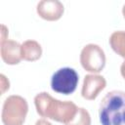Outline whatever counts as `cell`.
I'll return each mask as SVG.
<instances>
[{"instance_id": "1", "label": "cell", "mask_w": 125, "mask_h": 125, "mask_svg": "<svg viewBox=\"0 0 125 125\" xmlns=\"http://www.w3.org/2000/svg\"><path fill=\"white\" fill-rule=\"evenodd\" d=\"M37 113L43 118H49L64 125L70 122L77 113L78 106L71 101H60L47 92H41L34 98Z\"/></svg>"}, {"instance_id": "2", "label": "cell", "mask_w": 125, "mask_h": 125, "mask_svg": "<svg viewBox=\"0 0 125 125\" xmlns=\"http://www.w3.org/2000/svg\"><path fill=\"white\" fill-rule=\"evenodd\" d=\"M99 117L102 125H125V92H108L100 104Z\"/></svg>"}, {"instance_id": "3", "label": "cell", "mask_w": 125, "mask_h": 125, "mask_svg": "<svg viewBox=\"0 0 125 125\" xmlns=\"http://www.w3.org/2000/svg\"><path fill=\"white\" fill-rule=\"evenodd\" d=\"M28 112V104L24 98L11 95L4 101L1 118L4 125H22Z\"/></svg>"}, {"instance_id": "4", "label": "cell", "mask_w": 125, "mask_h": 125, "mask_svg": "<svg viewBox=\"0 0 125 125\" xmlns=\"http://www.w3.org/2000/svg\"><path fill=\"white\" fill-rule=\"evenodd\" d=\"M82 67L93 74L101 72L105 66V55L104 50L97 44H87L80 53Z\"/></svg>"}, {"instance_id": "5", "label": "cell", "mask_w": 125, "mask_h": 125, "mask_svg": "<svg viewBox=\"0 0 125 125\" xmlns=\"http://www.w3.org/2000/svg\"><path fill=\"white\" fill-rule=\"evenodd\" d=\"M79 81L78 73L71 67H62L58 69L51 78V88L53 91L63 94H72Z\"/></svg>"}, {"instance_id": "6", "label": "cell", "mask_w": 125, "mask_h": 125, "mask_svg": "<svg viewBox=\"0 0 125 125\" xmlns=\"http://www.w3.org/2000/svg\"><path fill=\"white\" fill-rule=\"evenodd\" d=\"M106 80L100 74H87L84 77L81 95L85 100L93 101L105 88Z\"/></svg>"}, {"instance_id": "7", "label": "cell", "mask_w": 125, "mask_h": 125, "mask_svg": "<svg viewBox=\"0 0 125 125\" xmlns=\"http://www.w3.org/2000/svg\"><path fill=\"white\" fill-rule=\"evenodd\" d=\"M36 11L43 20L55 21L62 17L64 7L59 0H42L37 4Z\"/></svg>"}, {"instance_id": "8", "label": "cell", "mask_w": 125, "mask_h": 125, "mask_svg": "<svg viewBox=\"0 0 125 125\" xmlns=\"http://www.w3.org/2000/svg\"><path fill=\"white\" fill-rule=\"evenodd\" d=\"M21 44L15 40H6L1 43L0 54L5 63L10 65L18 64L22 59L21 55Z\"/></svg>"}, {"instance_id": "9", "label": "cell", "mask_w": 125, "mask_h": 125, "mask_svg": "<svg viewBox=\"0 0 125 125\" xmlns=\"http://www.w3.org/2000/svg\"><path fill=\"white\" fill-rule=\"evenodd\" d=\"M21 59L27 62H35L41 58L42 47L35 40H26L21 46Z\"/></svg>"}, {"instance_id": "10", "label": "cell", "mask_w": 125, "mask_h": 125, "mask_svg": "<svg viewBox=\"0 0 125 125\" xmlns=\"http://www.w3.org/2000/svg\"><path fill=\"white\" fill-rule=\"evenodd\" d=\"M109 44L117 55L125 59V30L114 31L109 37Z\"/></svg>"}, {"instance_id": "11", "label": "cell", "mask_w": 125, "mask_h": 125, "mask_svg": "<svg viewBox=\"0 0 125 125\" xmlns=\"http://www.w3.org/2000/svg\"><path fill=\"white\" fill-rule=\"evenodd\" d=\"M65 125H91V116L89 111L84 107H78L77 113L73 119Z\"/></svg>"}, {"instance_id": "12", "label": "cell", "mask_w": 125, "mask_h": 125, "mask_svg": "<svg viewBox=\"0 0 125 125\" xmlns=\"http://www.w3.org/2000/svg\"><path fill=\"white\" fill-rule=\"evenodd\" d=\"M0 84H1V95H2L10 88V82L4 74H0Z\"/></svg>"}, {"instance_id": "13", "label": "cell", "mask_w": 125, "mask_h": 125, "mask_svg": "<svg viewBox=\"0 0 125 125\" xmlns=\"http://www.w3.org/2000/svg\"><path fill=\"white\" fill-rule=\"evenodd\" d=\"M6 40H8V28L6 27V25L2 24L1 25V43L5 42Z\"/></svg>"}, {"instance_id": "14", "label": "cell", "mask_w": 125, "mask_h": 125, "mask_svg": "<svg viewBox=\"0 0 125 125\" xmlns=\"http://www.w3.org/2000/svg\"><path fill=\"white\" fill-rule=\"evenodd\" d=\"M35 125H52V123L49 122L46 118H41V119H38L36 121Z\"/></svg>"}, {"instance_id": "15", "label": "cell", "mask_w": 125, "mask_h": 125, "mask_svg": "<svg viewBox=\"0 0 125 125\" xmlns=\"http://www.w3.org/2000/svg\"><path fill=\"white\" fill-rule=\"evenodd\" d=\"M120 73H121L122 77L125 79V61L122 62V64L120 66Z\"/></svg>"}, {"instance_id": "16", "label": "cell", "mask_w": 125, "mask_h": 125, "mask_svg": "<svg viewBox=\"0 0 125 125\" xmlns=\"http://www.w3.org/2000/svg\"><path fill=\"white\" fill-rule=\"evenodd\" d=\"M122 15H123V17H124V19H125V4H124V6H123V8H122Z\"/></svg>"}]
</instances>
